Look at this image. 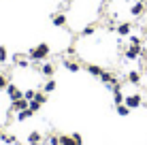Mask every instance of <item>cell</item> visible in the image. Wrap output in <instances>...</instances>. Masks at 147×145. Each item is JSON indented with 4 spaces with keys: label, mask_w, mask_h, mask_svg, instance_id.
Masks as SVG:
<instances>
[{
    "label": "cell",
    "mask_w": 147,
    "mask_h": 145,
    "mask_svg": "<svg viewBox=\"0 0 147 145\" xmlns=\"http://www.w3.org/2000/svg\"><path fill=\"white\" fill-rule=\"evenodd\" d=\"M2 141L4 143H17V139H15L13 134H2Z\"/></svg>",
    "instance_id": "cell-21"
},
{
    "label": "cell",
    "mask_w": 147,
    "mask_h": 145,
    "mask_svg": "<svg viewBox=\"0 0 147 145\" xmlns=\"http://www.w3.org/2000/svg\"><path fill=\"white\" fill-rule=\"evenodd\" d=\"M47 145H60V137H49L47 139Z\"/></svg>",
    "instance_id": "cell-24"
},
{
    "label": "cell",
    "mask_w": 147,
    "mask_h": 145,
    "mask_svg": "<svg viewBox=\"0 0 147 145\" xmlns=\"http://www.w3.org/2000/svg\"><path fill=\"white\" fill-rule=\"evenodd\" d=\"M130 13H132L134 17H141V15L145 13V2H134L132 9H130Z\"/></svg>",
    "instance_id": "cell-6"
},
{
    "label": "cell",
    "mask_w": 147,
    "mask_h": 145,
    "mask_svg": "<svg viewBox=\"0 0 147 145\" xmlns=\"http://www.w3.org/2000/svg\"><path fill=\"white\" fill-rule=\"evenodd\" d=\"M34 100H36V103H40V105H45V103L49 100V98H47V94H45V92H36V96H34Z\"/></svg>",
    "instance_id": "cell-18"
},
{
    "label": "cell",
    "mask_w": 147,
    "mask_h": 145,
    "mask_svg": "<svg viewBox=\"0 0 147 145\" xmlns=\"http://www.w3.org/2000/svg\"><path fill=\"white\" fill-rule=\"evenodd\" d=\"M7 86H9V79L4 77V75H0V90H4Z\"/></svg>",
    "instance_id": "cell-23"
},
{
    "label": "cell",
    "mask_w": 147,
    "mask_h": 145,
    "mask_svg": "<svg viewBox=\"0 0 147 145\" xmlns=\"http://www.w3.org/2000/svg\"><path fill=\"white\" fill-rule=\"evenodd\" d=\"M51 22H53V26H55V28H62L64 24H66V15H64V13H60V15H55Z\"/></svg>",
    "instance_id": "cell-11"
},
{
    "label": "cell",
    "mask_w": 147,
    "mask_h": 145,
    "mask_svg": "<svg viewBox=\"0 0 147 145\" xmlns=\"http://www.w3.org/2000/svg\"><path fill=\"white\" fill-rule=\"evenodd\" d=\"M0 62H7V49L0 47Z\"/></svg>",
    "instance_id": "cell-25"
},
{
    "label": "cell",
    "mask_w": 147,
    "mask_h": 145,
    "mask_svg": "<svg viewBox=\"0 0 147 145\" xmlns=\"http://www.w3.org/2000/svg\"><path fill=\"white\" fill-rule=\"evenodd\" d=\"M124 105H128L130 109H136L143 105V98H141V94H130V96L124 98Z\"/></svg>",
    "instance_id": "cell-3"
},
{
    "label": "cell",
    "mask_w": 147,
    "mask_h": 145,
    "mask_svg": "<svg viewBox=\"0 0 147 145\" xmlns=\"http://www.w3.org/2000/svg\"><path fill=\"white\" fill-rule=\"evenodd\" d=\"M126 2H128V0H126Z\"/></svg>",
    "instance_id": "cell-28"
},
{
    "label": "cell",
    "mask_w": 147,
    "mask_h": 145,
    "mask_svg": "<svg viewBox=\"0 0 147 145\" xmlns=\"http://www.w3.org/2000/svg\"><path fill=\"white\" fill-rule=\"evenodd\" d=\"M32 115H34V111H30V107L24 109V111H17V122H26V119L32 117Z\"/></svg>",
    "instance_id": "cell-10"
},
{
    "label": "cell",
    "mask_w": 147,
    "mask_h": 145,
    "mask_svg": "<svg viewBox=\"0 0 147 145\" xmlns=\"http://www.w3.org/2000/svg\"><path fill=\"white\" fill-rule=\"evenodd\" d=\"M34 96H36V92H34V90H28V92H24V98H26V100H34Z\"/></svg>",
    "instance_id": "cell-20"
},
{
    "label": "cell",
    "mask_w": 147,
    "mask_h": 145,
    "mask_svg": "<svg viewBox=\"0 0 147 145\" xmlns=\"http://www.w3.org/2000/svg\"><path fill=\"white\" fill-rule=\"evenodd\" d=\"M40 141H43L40 132H30V137H28V143H30V145H38Z\"/></svg>",
    "instance_id": "cell-13"
},
{
    "label": "cell",
    "mask_w": 147,
    "mask_h": 145,
    "mask_svg": "<svg viewBox=\"0 0 147 145\" xmlns=\"http://www.w3.org/2000/svg\"><path fill=\"white\" fill-rule=\"evenodd\" d=\"M28 107H30V100H26V98H17V100H13V105H11V113L24 111V109H28Z\"/></svg>",
    "instance_id": "cell-5"
},
{
    "label": "cell",
    "mask_w": 147,
    "mask_h": 145,
    "mask_svg": "<svg viewBox=\"0 0 147 145\" xmlns=\"http://www.w3.org/2000/svg\"><path fill=\"white\" fill-rule=\"evenodd\" d=\"M141 53H143V47H141V45H134V43H130V47L126 49V58H128V60L141 58Z\"/></svg>",
    "instance_id": "cell-2"
},
{
    "label": "cell",
    "mask_w": 147,
    "mask_h": 145,
    "mask_svg": "<svg viewBox=\"0 0 147 145\" xmlns=\"http://www.w3.org/2000/svg\"><path fill=\"white\" fill-rule=\"evenodd\" d=\"M94 32H96V28H94V26H85L83 30H81V36H92Z\"/></svg>",
    "instance_id": "cell-19"
},
{
    "label": "cell",
    "mask_w": 147,
    "mask_h": 145,
    "mask_svg": "<svg viewBox=\"0 0 147 145\" xmlns=\"http://www.w3.org/2000/svg\"><path fill=\"white\" fill-rule=\"evenodd\" d=\"M30 60H34V62H40V60H45L49 56V45L47 43H40V45H36V47H32L30 49Z\"/></svg>",
    "instance_id": "cell-1"
},
{
    "label": "cell",
    "mask_w": 147,
    "mask_h": 145,
    "mask_svg": "<svg viewBox=\"0 0 147 145\" xmlns=\"http://www.w3.org/2000/svg\"><path fill=\"white\" fill-rule=\"evenodd\" d=\"M64 66H66V68H68V71H70V73H77V71H79V68H81V66H79V64H77V62H75V60H64Z\"/></svg>",
    "instance_id": "cell-14"
},
{
    "label": "cell",
    "mask_w": 147,
    "mask_h": 145,
    "mask_svg": "<svg viewBox=\"0 0 147 145\" xmlns=\"http://www.w3.org/2000/svg\"><path fill=\"white\" fill-rule=\"evenodd\" d=\"M73 139H75V141H77L79 145H81V143H83V139H81V134H79V132H77V134H73Z\"/></svg>",
    "instance_id": "cell-26"
},
{
    "label": "cell",
    "mask_w": 147,
    "mask_h": 145,
    "mask_svg": "<svg viewBox=\"0 0 147 145\" xmlns=\"http://www.w3.org/2000/svg\"><path fill=\"white\" fill-rule=\"evenodd\" d=\"M130 30H132L130 24H119V26H117V34H119V36H130Z\"/></svg>",
    "instance_id": "cell-8"
},
{
    "label": "cell",
    "mask_w": 147,
    "mask_h": 145,
    "mask_svg": "<svg viewBox=\"0 0 147 145\" xmlns=\"http://www.w3.org/2000/svg\"><path fill=\"white\" fill-rule=\"evenodd\" d=\"M88 73L92 75V77H100V75H102L105 71L98 66V64H88Z\"/></svg>",
    "instance_id": "cell-9"
},
{
    "label": "cell",
    "mask_w": 147,
    "mask_h": 145,
    "mask_svg": "<svg viewBox=\"0 0 147 145\" xmlns=\"http://www.w3.org/2000/svg\"><path fill=\"white\" fill-rule=\"evenodd\" d=\"M128 83H134V86L141 83V73L139 71H130L128 73Z\"/></svg>",
    "instance_id": "cell-12"
},
{
    "label": "cell",
    "mask_w": 147,
    "mask_h": 145,
    "mask_svg": "<svg viewBox=\"0 0 147 145\" xmlns=\"http://www.w3.org/2000/svg\"><path fill=\"white\" fill-rule=\"evenodd\" d=\"M139 2H147V0H139Z\"/></svg>",
    "instance_id": "cell-27"
},
{
    "label": "cell",
    "mask_w": 147,
    "mask_h": 145,
    "mask_svg": "<svg viewBox=\"0 0 147 145\" xmlns=\"http://www.w3.org/2000/svg\"><path fill=\"white\" fill-rule=\"evenodd\" d=\"M7 94H9V98H11V100L24 98V92H22V90H19L17 86H13V83H9V86H7Z\"/></svg>",
    "instance_id": "cell-4"
},
{
    "label": "cell",
    "mask_w": 147,
    "mask_h": 145,
    "mask_svg": "<svg viewBox=\"0 0 147 145\" xmlns=\"http://www.w3.org/2000/svg\"><path fill=\"white\" fill-rule=\"evenodd\" d=\"M40 73L45 75V77H51V75L55 73V66L51 62H47V64H43V66H40Z\"/></svg>",
    "instance_id": "cell-7"
},
{
    "label": "cell",
    "mask_w": 147,
    "mask_h": 145,
    "mask_svg": "<svg viewBox=\"0 0 147 145\" xmlns=\"http://www.w3.org/2000/svg\"><path fill=\"white\" fill-rule=\"evenodd\" d=\"M115 107H117V115H121V117H126V115L130 113V107H128V105H124V103H121V105H115Z\"/></svg>",
    "instance_id": "cell-16"
},
{
    "label": "cell",
    "mask_w": 147,
    "mask_h": 145,
    "mask_svg": "<svg viewBox=\"0 0 147 145\" xmlns=\"http://www.w3.org/2000/svg\"><path fill=\"white\" fill-rule=\"evenodd\" d=\"M60 145H79V143L75 141L73 137H68V134H62V137H60Z\"/></svg>",
    "instance_id": "cell-15"
},
{
    "label": "cell",
    "mask_w": 147,
    "mask_h": 145,
    "mask_svg": "<svg viewBox=\"0 0 147 145\" xmlns=\"http://www.w3.org/2000/svg\"><path fill=\"white\" fill-rule=\"evenodd\" d=\"M38 109H40V103H36V100H30V111H34V113H36Z\"/></svg>",
    "instance_id": "cell-22"
},
{
    "label": "cell",
    "mask_w": 147,
    "mask_h": 145,
    "mask_svg": "<svg viewBox=\"0 0 147 145\" xmlns=\"http://www.w3.org/2000/svg\"><path fill=\"white\" fill-rule=\"evenodd\" d=\"M53 90H55V81H53V79H49V81H45V86H43V92H45V94L53 92Z\"/></svg>",
    "instance_id": "cell-17"
}]
</instances>
